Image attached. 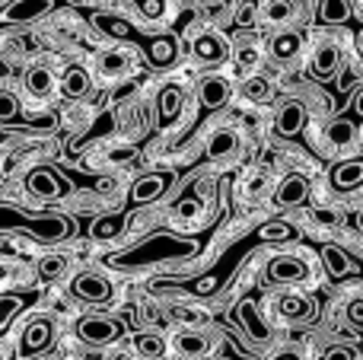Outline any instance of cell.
<instances>
[{
  "label": "cell",
  "mask_w": 363,
  "mask_h": 360,
  "mask_svg": "<svg viewBox=\"0 0 363 360\" xmlns=\"http://www.w3.org/2000/svg\"><path fill=\"white\" fill-rule=\"evenodd\" d=\"M55 10V0H10L0 10V29L4 26H29Z\"/></svg>",
  "instance_id": "6"
},
{
  "label": "cell",
  "mask_w": 363,
  "mask_h": 360,
  "mask_svg": "<svg viewBox=\"0 0 363 360\" xmlns=\"http://www.w3.org/2000/svg\"><path fill=\"white\" fill-rule=\"evenodd\" d=\"M354 45H357V55L363 57V29H357V35H354Z\"/></svg>",
  "instance_id": "46"
},
{
  "label": "cell",
  "mask_w": 363,
  "mask_h": 360,
  "mask_svg": "<svg viewBox=\"0 0 363 360\" xmlns=\"http://www.w3.org/2000/svg\"><path fill=\"white\" fill-rule=\"evenodd\" d=\"M201 210V201H182L179 204V217H194Z\"/></svg>",
  "instance_id": "42"
},
{
  "label": "cell",
  "mask_w": 363,
  "mask_h": 360,
  "mask_svg": "<svg viewBox=\"0 0 363 360\" xmlns=\"http://www.w3.org/2000/svg\"><path fill=\"white\" fill-rule=\"evenodd\" d=\"M347 316H351V322L363 325V300H357V303H351V306H347Z\"/></svg>",
  "instance_id": "43"
},
{
  "label": "cell",
  "mask_w": 363,
  "mask_h": 360,
  "mask_svg": "<svg viewBox=\"0 0 363 360\" xmlns=\"http://www.w3.org/2000/svg\"><path fill=\"white\" fill-rule=\"evenodd\" d=\"M313 220L319 223L322 230H335L341 223V214L335 208H319V210H313Z\"/></svg>",
  "instance_id": "39"
},
{
  "label": "cell",
  "mask_w": 363,
  "mask_h": 360,
  "mask_svg": "<svg viewBox=\"0 0 363 360\" xmlns=\"http://www.w3.org/2000/svg\"><path fill=\"white\" fill-rule=\"evenodd\" d=\"M258 236H262V242H290L296 240V230L287 220H268L258 227Z\"/></svg>",
  "instance_id": "32"
},
{
  "label": "cell",
  "mask_w": 363,
  "mask_h": 360,
  "mask_svg": "<svg viewBox=\"0 0 363 360\" xmlns=\"http://www.w3.org/2000/svg\"><path fill=\"white\" fill-rule=\"evenodd\" d=\"M309 261L303 255L294 252H281V255H271L268 265H264V281L274 287H290V284H306L309 281Z\"/></svg>",
  "instance_id": "4"
},
{
  "label": "cell",
  "mask_w": 363,
  "mask_h": 360,
  "mask_svg": "<svg viewBox=\"0 0 363 360\" xmlns=\"http://www.w3.org/2000/svg\"><path fill=\"white\" fill-rule=\"evenodd\" d=\"M16 121L29 125V121L23 118V106H19L16 96L6 93V89H0V125H16ZM29 128H32V125H29Z\"/></svg>",
  "instance_id": "33"
},
{
  "label": "cell",
  "mask_w": 363,
  "mask_h": 360,
  "mask_svg": "<svg viewBox=\"0 0 363 360\" xmlns=\"http://www.w3.org/2000/svg\"><path fill=\"white\" fill-rule=\"evenodd\" d=\"M328 185H332L338 195H351V191L363 189V153L351 159H338V163L328 169Z\"/></svg>",
  "instance_id": "9"
},
{
  "label": "cell",
  "mask_w": 363,
  "mask_h": 360,
  "mask_svg": "<svg viewBox=\"0 0 363 360\" xmlns=\"http://www.w3.org/2000/svg\"><path fill=\"white\" fill-rule=\"evenodd\" d=\"M230 96H233V86H230L226 77H204L201 86H198V99H201V106H204L207 112L223 108L226 102H230Z\"/></svg>",
  "instance_id": "18"
},
{
  "label": "cell",
  "mask_w": 363,
  "mask_h": 360,
  "mask_svg": "<svg viewBox=\"0 0 363 360\" xmlns=\"http://www.w3.org/2000/svg\"><path fill=\"white\" fill-rule=\"evenodd\" d=\"M360 230H363V210H360Z\"/></svg>",
  "instance_id": "50"
},
{
  "label": "cell",
  "mask_w": 363,
  "mask_h": 360,
  "mask_svg": "<svg viewBox=\"0 0 363 360\" xmlns=\"http://www.w3.org/2000/svg\"><path fill=\"white\" fill-rule=\"evenodd\" d=\"M51 342H55V322L51 319H32L23 329V335H19V357L29 360L42 354V351L51 348Z\"/></svg>",
  "instance_id": "8"
},
{
  "label": "cell",
  "mask_w": 363,
  "mask_h": 360,
  "mask_svg": "<svg viewBox=\"0 0 363 360\" xmlns=\"http://www.w3.org/2000/svg\"><path fill=\"white\" fill-rule=\"evenodd\" d=\"M322 265H325L328 278H335V281L347 278V274L354 271L351 255H347L345 249H338V246H325V249H322Z\"/></svg>",
  "instance_id": "27"
},
{
  "label": "cell",
  "mask_w": 363,
  "mask_h": 360,
  "mask_svg": "<svg viewBox=\"0 0 363 360\" xmlns=\"http://www.w3.org/2000/svg\"><path fill=\"white\" fill-rule=\"evenodd\" d=\"M325 140H328V147H335V150H347V147L357 140V128H354L347 118H338L325 128Z\"/></svg>",
  "instance_id": "29"
},
{
  "label": "cell",
  "mask_w": 363,
  "mask_h": 360,
  "mask_svg": "<svg viewBox=\"0 0 363 360\" xmlns=\"http://www.w3.org/2000/svg\"><path fill=\"white\" fill-rule=\"evenodd\" d=\"M191 55L198 64H223L226 57H230V45H226L223 35H217V32H201L198 38L191 42Z\"/></svg>",
  "instance_id": "14"
},
{
  "label": "cell",
  "mask_w": 363,
  "mask_h": 360,
  "mask_svg": "<svg viewBox=\"0 0 363 360\" xmlns=\"http://www.w3.org/2000/svg\"><path fill=\"white\" fill-rule=\"evenodd\" d=\"M239 93H242L249 102H264L271 96V83L264 80V77H245V83H242Z\"/></svg>",
  "instance_id": "37"
},
{
  "label": "cell",
  "mask_w": 363,
  "mask_h": 360,
  "mask_svg": "<svg viewBox=\"0 0 363 360\" xmlns=\"http://www.w3.org/2000/svg\"><path fill=\"white\" fill-rule=\"evenodd\" d=\"M108 159H112V163H131V159H134V150H131V147H118V150L108 153Z\"/></svg>",
  "instance_id": "41"
},
{
  "label": "cell",
  "mask_w": 363,
  "mask_h": 360,
  "mask_svg": "<svg viewBox=\"0 0 363 360\" xmlns=\"http://www.w3.org/2000/svg\"><path fill=\"white\" fill-rule=\"evenodd\" d=\"M6 74H10V67H6V64H4V61H0V80H4V77H6Z\"/></svg>",
  "instance_id": "47"
},
{
  "label": "cell",
  "mask_w": 363,
  "mask_h": 360,
  "mask_svg": "<svg viewBox=\"0 0 363 360\" xmlns=\"http://www.w3.org/2000/svg\"><path fill=\"white\" fill-rule=\"evenodd\" d=\"M89 86H93V80H89V74L83 67H77V64L64 67L61 89H64V96H67V99H83V96L89 93Z\"/></svg>",
  "instance_id": "25"
},
{
  "label": "cell",
  "mask_w": 363,
  "mask_h": 360,
  "mask_svg": "<svg viewBox=\"0 0 363 360\" xmlns=\"http://www.w3.org/2000/svg\"><path fill=\"white\" fill-rule=\"evenodd\" d=\"M134 348H138L140 357L147 360H160L166 354V338L157 335V332H140L138 338H134Z\"/></svg>",
  "instance_id": "31"
},
{
  "label": "cell",
  "mask_w": 363,
  "mask_h": 360,
  "mask_svg": "<svg viewBox=\"0 0 363 360\" xmlns=\"http://www.w3.org/2000/svg\"><path fill=\"white\" fill-rule=\"evenodd\" d=\"M354 112H357L360 118H363V89H360L357 96H354Z\"/></svg>",
  "instance_id": "45"
},
{
  "label": "cell",
  "mask_w": 363,
  "mask_h": 360,
  "mask_svg": "<svg viewBox=\"0 0 363 360\" xmlns=\"http://www.w3.org/2000/svg\"><path fill=\"white\" fill-rule=\"evenodd\" d=\"M144 57L150 61V67H157V70L172 67V64L179 61L176 35H150V42H147V48H144Z\"/></svg>",
  "instance_id": "17"
},
{
  "label": "cell",
  "mask_w": 363,
  "mask_h": 360,
  "mask_svg": "<svg viewBox=\"0 0 363 360\" xmlns=\"http://www.w3.org/2000/svg\"><path fill=\"white\" fill-rule=\"evenodd\" d=\"M306 198H309V179L303 176V172L284 176L274 191L277 208H300V204H306Z\"/></svg>",
  "instance_id": "15"
},
{
  "label": "cell",
  "mask_w": 363,
  "mask_h": 360,
  "mask_svg": "<svg viewBox=\"0 0 363 360\" xmlns=\"http://www.w3.org/2000/svg\"><path fill=\"white\" fill-rule=\"evenodd\" d=\"M239 322H242V329L249 332V338H252V342L264 344V342H268V338H271L268 325H264V319L258 316V306L252 303V300H242V303H239Z\"/></svg>",
  "instance_id": "24"
},
{
  "label": "cell",
  "mask_w": 363,
  "mask_h": 360,
  "mask_svg": "<svg viewBox=\"0 0 363 360\" xmlns=\"http://www.w3.org/2000/svg\"><path fill=\"white\" fill-rule=\"evenodd\" d=\"M300 51H303V35L300 32H277L274 38L268 42V55L274 57L277 64H290L294 57H300Z\"/></svg>",
  "instance_id": "20"
},
{
  "label": "cell",
  "mask_w": 363,
  "mask_h": 360,
  "mask_svg": "<svg viewBox=\"0 0 363 360\" xmlns=\"http://www.w3.org/2000/svg\"><path fill=\"white\" fill-rule=\"evenodd\" d=\"M306 118H309L306 106H303L300 99H287L274 115V134L277 137H287V140L300 137L303 128H306Z\"/></svg>",
  "instance_id": "11"
},
{
  "label": "cell",
  "mask_w": 363,
  "mask_h": 360,
  "mask_svg": "<svg viewBox=\"0 0 363 360\" xmlns=\"http://www.w3.org/2000/svg\"><path fill=\"white\" fill-rule=\"evenodd\" d=\"M26 89H29V96H35V99H45V96L55 89V77H51L48 67H32L29 74H26Z\"/></svg>",
  "instance_id": "30"
},
{
  "label": "cell",
  "mask_w": 363,
  "mask_h": 360,
  "mask_svg": "<svg viewBox=\"0 0 363 360\" xmlns=\"http://www.w3.org/2000/svg\"><path fill=\"white\" fill-rule=\"evenodd\" d=\"M26 189H29V195L42 198V201H55V198H64V182L61 176H57L51 166H35V169L26 172Z\"/></svg>",
  "instance_id": "10"
},
{
  "label": "cell",
  "mask_w": 363,
  "mask_h": 360,
  "mask_svg": "<svg viewBox=\"0 0 363 360\" xmlns=\"http://www.w3.org/2000/svg\"><path fill=\"white\" fill-rule=\"evenodd\" d=\"M99 70L106 77H121L128 70V55L125 51H106V55L99 57Z\"/></svg>",
  "instance_id": "38"
},
{
  "label": "cell",
  "mask_w": 363,
  "mask_h": 360,
  "mask_svg": "<svg viewBox=\"0 0 363 360\" xmlns=\"http://www.w3.org/2000/svg\"><path fill=\"white\" fill-rule=\"evenodd\" d=\"M274 306L284 319H290V322H306V319H313V313H315L313 300L303 297V293H284V297H277Z\"/></svg>",
  "instance_id": "21"
},
{
  "label": "cell",
  "mask_w": 363,
  "mask_h": 360,
  "mask_svg": "<svg viewBox=\"0 0 363 360\" xmlns=\"http://www.w3.org/2000/svg\"><path fill=\"white\" fill-rule=\"evenodd\" d=\"M271 360H303V357L296 354V351H281V354H274Z\"/></svg>",
  "instance_id": "44"
},
{
  "label": "cell",
  "mask_w": 363,
  "mask_h": 360,
  "mask_svg": "<svg viewBox=\"0 0 363 360\" xmlns=\"http://www.w3.org/2000/svg\"><path fill=\"white\" fill-rule=\"evenodd\" d=\"M262 242V236H258V230H255V236H245V240H239V242H233L230 249H226L223 255H220L217 261H213V268H207L204 274H201L198 281L191 284V293H198V297H213V293L220 291V287L226 284V281L236 274V268L242 265V259L252 252V249Z\"/></svg>",
  "instance_id": "3"
},
{
  "label": "cell",
  "mask_w": 363,
  "mask_h": 360,
  "mask_svg": "<svg viewBox=\"0 0 363 360\" xmlns=\"http://www.w3.org/2000/svg\"><path fill=\"white\" fill-rule=\"evenodd\" d=\"M357 354H354V348H347V344H332V348L322 351L319 360H354Z\"/></svg>",
  "instance_id": "40"
},
{
  "label": "cell",
  "mask_w": 363,
  "mask_h": 360,
  "mask_svg": "<svg viewBox=\"0 0 363 360\" xmlns=\"http://www.w3.org/2000/svg\"><path fill=\"white\" fill-rule=\"evenodd\" d=\"M70 293H74L77 300H83V303H96V306L108 303V300L115 297L112 281H106L102 274H96V271L77 274V278L70 281Z\"/></svg>",
  "instance_id": "7"
},
{
  "label": "cell",
  "mask_w": 363,
  "mask_h": 360,
  "mask_svg": "<svg viewBox=\"0 0 363 360\" xmlns=\"http://www.w3.org/2000/svg\"><path fill=\"white\" fill-rule=\"evenodd\" d=\"M172 185V176L169 172H147V176H140L138 182H134L131 195H128V201H131V208H140V204H153L160 201V198L166 195V189Z\"/></svg>",
  "instance_id": "12"
},
{
  "label": "cell",
  "mask_w": 363,
  "mask_h": 360,
  "mask_svg": "<svg viewBox=\"0 0 363 360\" xmlns=\"http://www.w3.org/2000/svg\"><path fill=\"white\" fill-rule=\"evenodd\" d=\"M77 230L74 217L48 210V214H26L16 204H0V233H26L38 242H64Z\"/></svg>",
  "instance_id": "2"
},
{
  "label": "cell",
  "mask_w": 363,
  "mask_h": 360,
  "mask_svg": "<svg viewBox=\"0 0 363 360\" xmlns=\"http://www.w3.org/2000/svg\"><path fill=\"white\" fill-rule=\"evenodd\" d=\"M35 293H4L0 297V335H4L6 329H10V322L19 316V313H26L32 303H35Z\"/></svg>",
  "instance_id": "23"
},
{
  "label": "cell",
  "mask_w": 363,
  "mask_h": 360,
  "mask_svg": "<svg viewBox=\"0 0 363 360\" xmlns=\"http://www.w3.org/2000/svg\"><path fill=\"white\" fill-rule=\"evenodd\" d=\"M131 4H138V6H144V4H147V0H131Z\"/></svg>",
  "instance_id": "49"
},
{
  "label": "cell",
  "mask_w": 363,
  "mask_h": 360,
  "mask_svg": "<svg viewBox=\"0 0 363 360\" xmlns=\"http://www.w3.org/2000/svg\"><path fill=\"white\" fill-rule=\"evenodd\" d=\"M239 153V134L233 128H217L207 140V157L211 159H233Z\"/></svg>",
  "instance_id": "22"
},
{
  "label": "cell",
  "mask_w": 363,
  "mask_h": 360,
  "mask_svg": "<svg viewBox=\"0 0 363 360\" xmlns=\"http://www.w3.org/2000/svg\"><path fill=\"white\" fill-rule=\"evenodd\" d=\"M35 271H38L42 281H57V278L67 274V259H64V255H42L38 265H35Z\"/></svg>",
  "instance_id": "35"
},
{
  "label": "cell",
  "mask_w": 363,
  "mask_h": 360,
  "mask_svg": "<svg viewBox=\"0 0 363 360\" xmlns=\"http://www.w3.org/2000/svg\"><path fill=\"white\" fill-rule=\"evenodd\" d=\"M201 242L188 240V236H176V233H157L150 240L138 242V246L125 249V252L112 255V268L118 271H144L153 265H169V261H185L191 255H198Z\"/></svg>",
  "instance_id": "1"
},
{
  "label": "cell",
  "mask_w": 363,
  "mask_h": 360,
  "mask_svg": "<svg viewBox=\"0 0 363 360\" xmlns=\"http://www.w3.org/2000/svg\"><path fill=\"white\" fill-rule=\"evenodd\" d=\"M182 108H185V93H182L179 86H166L163 93H160V99H157V125H160V131H166V128L176 125Z\"/></svg>",
  "instance_id": "19"
},
{
  "label": "cell",
  "mask_w": 363,
  "mask_h": 360,
  "mask_svg": "<svg viewBox=\"0 0 363 360\" xmlns=\"http://www.w3.org/2000/svg\"><path fill=\"white\" fill-rule=\"evenodd\" d=\"M121 322H115V319L108 316H83L80 322H77V338L86 344H96V348H102V344H112L115 338H121Z\"/></svg>",
  "instance_id": "5"
},
{
  "label": "cell",
  "mask_w": 363,
  "mask_h": 360,
  "mask_svg": "<svg viewBox=\"0 0 363 360\" xmlns=\"http://www.w3.org/2000/svg\"><path fill=\"white\" fill-rule=\"evenodd\" d=\"M341 64H345L341 42H335V38H322V42L315 45V51H313V64H309V67H313V74L319 77V80H328Z\"/></svg>",
  "instance_id": "13"
},
{
  "label": "cell",
  "mask_w": 363,
  "mask_h": 360,
  "mask_svg": "<svg viewBox=\"0 0 363 360\" xmlns=\"http://www.w3.org/2000/svg\"><path fill=\"white\" fill-rule=\"evenodd\" d=\"M294 13H296L294 0H268V6H264V16H268V23H274V26L290 23Z\"/></svg>",
  "instance_id": "36"
},
{
  "label": "cell",
  "mask_w": 363,
  "mask_h": 360,
  "mask_svg": "<svg viewBox=\"0 0 363 360\" xmlns=\"http://www.w3.org/2000/svg\"><path fill=\"white\" fill-rule=\"evenodd\" d=\"M4 278H6V268H4V265H0V281H4Z\"/></svg>",
  "instance_id": "48"
},
{
  "label": "cell",
  "mask_w": 363,
  "mask_h": 360,
  "mask_svg": "<svg viewBox=\"0 0 363 360\" xmlns=\"http://www.w3.org/2000/svg\"><path fill=\"white\" fill-rule=\"evenodd\" d=\"M319 16H322V23H328V26H341L351 19V4H347V0H322Z\"/></svg>",
  "instance_id": "34"
},
{
  "label": "cell",
  "mask_w": 363,
  "mask_h": 360,
  "mask_svg": "<svg viewBox=\"0 0 363 360\" xmlns=\"http://www.w3.org/2000/svg\"><path fill=\"white\" fill-rule=\"evenodd\" d=\"M93 26L99 32H106V35L118 38V42H140V48H147V42H150V38L138 35V29H134L128 19L112 16V13H93Z\"/></svg>",
  "instance_id": "16"
},
{
  "label": "cell",
  "mask_w": 363,
  "mask_h": 360,
  "mask_svg": "<svg viewBox=\"0 0 363 360\" xmlns=\"http://www.w3.org/2000/svg\"><path fill=\"white\" fill-rule=\"evenodd\" d=\"M128 227V217L125 214H102L93 220V227H89V236H93L96 242H108L115 240V236H121Z\"/></svg>",
  "instance_id": "26"
},
{
  "label": "cell",
  "mask_w": 363,
  "mask_h": 360,
  "mask_svg": "<svg viewBox=\"0 0 363 360\" xmlns=\"http://www.w3.org/2000/svg\"><path fill=\"white\" fill-rule=\"evenodd\" d=\"M176 351L179 357H188V360H198V357H207L211 351V338L204 332H182L176 338Z\"/></svg>",
  "instance_id": "28"
}]
</instances>
